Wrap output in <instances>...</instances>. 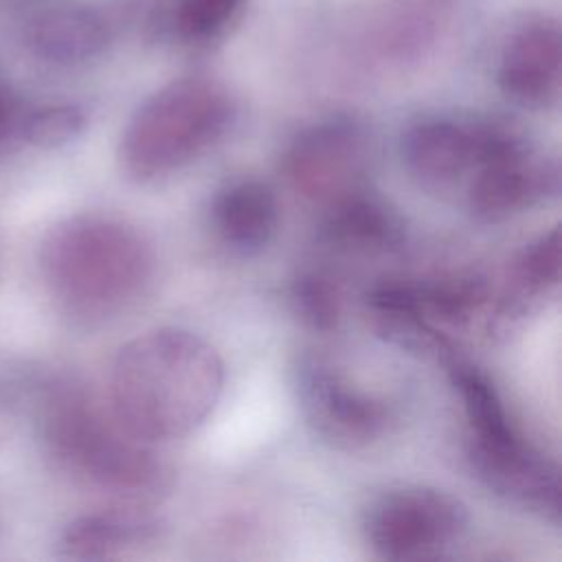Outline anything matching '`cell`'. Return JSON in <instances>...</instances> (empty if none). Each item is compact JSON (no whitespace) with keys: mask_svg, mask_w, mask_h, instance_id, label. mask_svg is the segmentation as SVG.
Segmentation results:
<instances>
[{"mask_svg":"<svg viewBox=\"0 0 562 562\" xmlns=\"http://www.w3.org/2000/svg\"><path fill=\"white\" fill-rule=\"evenodd\" d=\"M29 50L42 61L75 66L97 57L108 44L105 22L83 7H50L24 29Z\"/></svg>","mask_w":562,"mask_h":562,"instance_id":"obj_16","label":"cell"},{"mask_svg":"<svg viewBox=\"0 0 562 562\" xmlns=\"http://www.w3.org/2000/svg\"><path fill=\"white\" fill-rule=\"evenodd\" d=\"M560 31L549 22L522 26L505 44L498 86L522 108L542 110L560 97Z\"/></svg>","mask_w":562,"mask_h":562,"instance_id":"obj_11","label":"cell"},{"mask_svg":"<svg viewBox=\"0 0 562 562\" xmlns=\"http://www.w3.org/2000/svg\"><path fill=\"white\" fill-rule=\"evenodd\" d=\"M241 4L244 0H180L176 26L182 37L202 42L217 35Z\"/></svg>","mask_w":562,"mask_h":562,"instance_id":"obj_22","label":"cell"},{"mask_svg":"<svg viewBox=\"0 0 562 562\" xmlns=\"http://www.w3.org/2000/svg\"><path fill=\"white\" fill-rule=\"evenodd\" d=\"M404 285L424 316L452 325L468 323L490 301V283L481 274H446Z\"/></svg>","mask_w":562,"mask_h":562,"instance_id":"obj_18","label":"cell"},{"mask_svg":"<svg viewBox=\"0 0 562 562\" xmlns=\"http://www.w3.org/2000/svg\"><path fill=\"white\" fill-rule=\"evenodd\" d=\"M367 303L373 312L378 334L391 345L424 358L441 360L443 364L457 356L454 345L411 303L404 279H389L373 285L367 292Z\"/></svg>","mask_w":562,"mask_h":562,"instance_id":"obj_17","label":"cell"},{"mask_svg":"<svg viewBox=\"0 0 562 562\" xmlns=\"http://www.w3.org/2000/svg\"><path fill=\"white\" fill-rule=\"evenodd\" d=\"M290 303L299 321L314 331H331L340 321L338 288L323 272H299L290 285Z\"/></svg>","mask_w":562,"mask_h":562,"instance_id":"obj_20","label":"cell"},{"mask_svg":"<svg viewBox=\"0 0 562 562\" xmlns=\"http://www.w3.org/2000/svg\"><path fill=\"white\" fill-rule=\"evenodd\" d=\"M88 125L83 108L75 103L42 105L20 121V136L37 149H59L77 140Z\"/></svg>","mask_w":562,"mask_h":562,"instance_id":"obj_21","label":"cell"},{"mask_svg":"<svg viewBox=\"0 0 562 562\" xmlns=\"http://www.w3.org/2000/svg\"><path fill=\"white\" fill-rule=\"evenodd\" d=\"M527 143V136L505 121L426 116L402 134V162L422 189L443 193L487 160Z\"/></svg>","mask_w":562,"mask_h":562,"instance_id":"obj_5","label":"cell"},{"mask_svg":"<svg viewBox=\"0 0 562 562\" xmlns=\"http://www.w3.org/2000/svg\"><path fill=\"white\" fill-rule=\"evenodd\" d=\"M162 531V520L145 509L123 507L83 514L61 529L57 555L83 562L125 558L156 544Z\"/></svg>","mask_w":562,"mask_h":562,"instance_id":"obj_12","label":"cell"},{"mask_svg":"<svg viewBox=\"0 0 562 562\" xmlns=\"http://www.w3.org/2000/svg\"><path fill=\"white\" fill-rule=\"evenodd\" d=\"M231 92L211 77H180L147 97L119 143L121 171L134 182L162 180L215 147L235 121Z\"/></svg>","mask_w":562,"mask_h":562,"instance_id":"obj_4","label":"cell"},{"mask_svg":"<svg viewBox=\"0 0 562 562\" xmlns=\"http://www.w3.org/2000/svg\"><path fill=\"white\" fill-rule=\"evenodd\" d=\"M323 239L351 255H386L406 241V228L393 206L367 187L323 206Z\"/></svg>","mask_w":562,"mask_h":562,"instance_id":"obj_13","label":"cell"},{"mask_svg":"<svg viewBox=\"0 0 562 562\" xmlns=\"http://www.w3.org/2000/svg\"><path fill=\"white\" fill-rule=\"evenodd\" d=\"M13 430V413H11V404L7 400V395L0 391V450L4 448V443L9 441Z\"/></svg>","mask_w":562,"mask_h":562,"instance_id":"obj_23","label":"cell"},{"mask_svg":"<svg viewBox=\"0 0 562 562\" xmlns=\"http://www.w3.org/2000/svg\"><path fill=\"white\" fill-rule=\"evenodd\" d=\"M294 391L314 435L334 448H369L393 424L391 406L353 384L327 358L303 356L294 369Z\"/></svg>","mask_w":562,"mask_h":562,"instance_id":"obj_7","label":"cell"},{"mask_svg":"<svg viewBox=\"0 0 562 562\" xmlns=\"http://www.w3.org/2000/svg\"><path fill=\"white\" fill-rule=\"evenodd\" d=\"M224 364L200 336L160 327L125 342L110 373V404L127 432L145 443L182 439L215 411Z\"/></svg>","mask_w":562,"mask_h":562,"instance_id":"obj_1","label":"cell"},{"mask_svg":"<svg viewBox=\"0 0 562 562\" xmlns=\"http://www.w3.org/2000/svg\"><path fill=\"white\" fill-rule=\"evenodd\" d=\"M560 193V165L555 158L525 145L487 160L474 171L468 209L476 222L498 224L542 204Z\"/></svg>","mask_w":562,"mask_h":562,"instance_id":"obj_10","label":"cell"},{"mask_svg":"<svg viewBox=\"0 0 562 562\" xmlns=\"http://www.w3.org/2000/svg\"><path fill=\"white\" fill-rule=\"evenodd\" d=\"M448 375L457 389L463 411L470 424V435L474 437H498L514 432V424L507 415L501 393L496 391L490 375L474 362L452 356L448 362Z\"/></svg>","mask_w":562,"mask_h":562,"instance_id":"obj_19","label":"cell"},{"mask_svg":"<svg viewBox=\"0 0 562 562\" xmlns=\"http://www.w3.org/2000/svg\"><path fill=\"white\" fill-rule=\"evenodd\" d=\"M42 439L55 463L83 485L127 498L158 496L169 472L149 450L86 391L55 384L42 404Z\"/></svg>","mask_w":562,"mask_h":562,"instance_id":"obj_3","label":"cell"},{"mask_svg":"<svg viewBox=\"0 0 562 562\" xmlns=\"http://www.w3.org/2000/svg\"><path fill=\"white\" fill-rule=\"evenodd\" d=\"M211 224L231 252L257 255L270 244L279 226V202L272 187L257 178L224 184L211 202Z\"/></svg>","mask_w":562,"mask_h":562,"instance_id":"obj_15","label":"cell"},{"mask_svg":"<svg viewBox=\"0 0 562 562\" xmlns=\"http://www.w3.org/2000/svg\"><path fill=\"white\" fill-rule=\"evenodd\" d=\"M468 461L474 476L496 496L560 522L562 485L558 465L536 450L518 430L468 441Z\"/></svg>","mask_w":562,"mask_h":562,"instance_id":"obj_9","label":"cell"},{"mask_svg":"<svg viewBox=\"0 0 562 562\" xmlns=\"http://www.w3.org/2000/svg\"><path fill=\"white\" fill-rule=\"evenodd\" d=\"M11 125H13V105L7 90L0 86V143L9 136Z\"/></svg>","mask_w":562,"mask_h":562,"instance_id":"obj_24","label":"cell"},{"mask_svg":"<svg viewBox=\"0 0 562 562\" xmlns=\"http://www.w3.org/2000/svg\"><path fill=\"white\" fill-rule=\"evenodd\" d=\"M37 261L48 299L81 327H99L134 310L156 274L149 239L130 222L101 213L55 224Z\"/></svg>","mask_w":562,"mask_h":562,"instance_id":"obj_2","label":"cell"},{"mask_svg":"<svg viewBox=\"0 0 562 562\" xmlns=\"http://www.w3.org/2000/svg\"><path fill=\"white\" fill-rule=\"evenodd\" d=\"M560 283V231L551 228L529 241L514 259L505 290L501 292L490 329L509 336L538 314Z\"/></svg>","mask_w":562,"mask_h":562,"instance_id":"obj_14","label":"cell"},{"mask_svg":"<svg viewBox=\"0 0 562 562\" xmlns=\"http://www.w3.org/2000/svg\"><path fill=\"white\" fill-rule=\"evenodd\" d=\"M369 160L364 127L351 119H327L303 127L288 143L281 169L301 198L327 206L367 187Z\"/></svg>","mask_w":562,"mask_h":562,"instance_id":"obj_8","label":"cell"},{"mask_svg":"<svg viewBox=\"0 0 562 562\" xmlns=\"http://www.w3.org/2000/svg\"><path fill=\"white\" fill-rule=\"evenodd\" d=\"M468 527L465 505L430 487L382 494L367 509L364 536L371 549L393 562L441 558Z\"/></svg>","mask_w":562,"mask_h":562,"instance_id":"obj_6","label":"cell"}]
</instances>
